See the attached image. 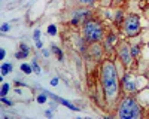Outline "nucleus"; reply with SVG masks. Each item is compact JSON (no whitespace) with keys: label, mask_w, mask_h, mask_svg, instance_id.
Segmentation results:
<instances>
[{"label":"nucleus","mask_w":149,"mask_h":119,"mask_svg":"<svg viewBox=\"0 0 149 119\" xmlns=\"http://www.w3.org/2000/svg\"><path fill=\"white\" fill-rule=\"evenodd\" d=\"M102 83L106 94V100L109 103H113L119 95V79L116 67L112 61H104L102 66Z\"/></svg>","instance_id":"1"},{"label":"nucleus","mask_w":149,"mask_h":119,"mask_svg":"<svg viewBox=\"0 0 149 119\" xmlns=\"http://www.w3.org/2000/svg\"><path fill=\"white\" fill-rule=\"evenodd\" d=\"M142 116V107L133 97H124L119 109H118V118L121 119H136Z\"/></svg>","instance_id":"2"},{"label":"nucleus","mask_w":149,"mask_h":119,"mask_svg":"<svg viewBox=\"0 0 149 119\" xmlns=\"http://www.w3.org/2000/svg\"><path fill=\"white\" fill-rule=\"evenodd\" d=\"M84 39L88 42V43H95L98 40L103 39V34H104V30H103V26L98 21H94V19H88L84 22Z\"/></svg>","instance_id":"3"},{"label":"nucleus","mask_w":149,"mask_h":119,"mask_svg":"<svg viewBox=\"0 0 149 119\" xmlns=\"http://www.w3.org/2000/svg\"><path fill=\"white\" fill-rule=\"evenodd\" d=\"M122 27H124V33H125L128 37H134V36H137V34L140 33V30H142L139 15L130 14L125 19H124Z\"/></svg>","instance_id":"4"},{"label":"nucleus","mask_w":149,"mask_h":119,"mask_svg":"<svg viewBox=\"0 0 149 119\" xmlns=\"http://www.w3.org/2000/svg\"><path fill=\"white\" fill-rule=\"evenodd\" d=\"M118 55L119 59L122 61L124 66H130L131 64V59H133V54H131V48L127 42H121L119 48H118Z\"/></svg>","instance_id":"5"},{"label":"nucleus","mask_w":149,"mask_h":119,"mask_svg":"<svg viewBox=\"0 0 149 119\" xmlns=\"http://www.w3.org/2000/svg\"><path fill=\"white\" fill-rule=\"evenodd\" d=\"M90 17V12L86 9H78L73 12V18H72V24L73 26H79L81 22H85V19Z\"/></svg>","instance_id":"6"},{"label":"nucleus","mask_w":149,"mask_h":119,"mask_svg":"<svg viewBox=\"0 0 149 119\" xmlns=\"http://www.w3.org/2000/svg\"><path fill=\"white\" fill-rule=\"evenodd\" d=\"M122 86H124V89H125L127 92H134L136 89H137V86H136L134 83H133V80H131V76H130V75H125V76H124Z\"/></svg>","instance_id":"7"},{"label":"nucleus","mask_w":149,"mask_h":119,"mask_svg":"<svg viewBox=\"0 0 149 119\" xmlns=\"http://www.w3.org/2000/svg\"><path fill=\"white\" fill-rule=\"evenodd\" d=\"M46 94H49L51 97L55 100V101H60L63 106H66V107H69L70 110H74V112H79V107H76V106H73L72 103H69L67 100H64V98H60V97H57V95H54V94H51V92H46Z\"/></svg>","instance_id":"8"},{"label":"nucleus","mask_w":149,"mask_h":119,"mask_svg":"<svg viewBox=\"0 0 149 119\" xmlns=\"http://www.w3.org/2000/svg\"><path fill=\"white\" fill-rule=\"evenodd\" d=\"M12 64L10 63H3L2 64V67H0V71H2V76H6V75H9L10 71H12Z\"/></svg>","instance_id":"9"},{"label":"nucleus","mask_w":149,"mask_h":119,"mask_svg":"<svg viewBox=\"0 0 149 119\" xmlns=\"http://www.w3.org/2000/svg\"><path fill=\"white\" fill-rule=\"evenodd\" d=\"M51 49H52V52L58 57V59H60V61H63V52H61V49H60V48L57 46V45H52L51 46Z\"/></svg>","instance_id":"10"},{"label":"nucleus","mask_w":149,"mask_h":119,"mask_svg":"<svg viewBox=\"0 0 149 119\" xmlns=\"http://www.w3.org/2000/svg\"><path fill=\"white\" fill-rule=\"evenodd\" d=\"M21 71H24V73H26V75H30L31 71H33V67H31V64L22 63V64H21Z\"/></svg>","instance_id":"11"},{"label":"nucleus","mask_w":149,"mask_h":119,"mask_svg":"<svg viewBox=\"0 0 149 119\" xmlns=\"http://www.w3.org/2000/svg\"><path fill=\"white\" fill-rule=\"evenodd\" d=\"M9 83H5V82H2V89H0V95L2 97H6L8 95V92H9Z\"/></svg>","instance_id":"12"},{"label":"nucleus","mask_w":149,"mask_h":119,"mask_svg":"<svg viewBox=\"0 0 149 119\" xmlns=\"http://www.w3.org/2000/svg\"><path fill=\"white\" fill-rule=\"evenodd\" d=\"M46 95H48L46 92H45V94H39V95L36 97V101L39 103V104H45V103H46V100H48Z\"/></svg>","instance_id":"13"},{"label":"nucleus","mask_w":149,"mask_h":119,"mask_svg":"<svg viewBox=\"0 0 149 119\" xmlns=\"http://www.w3.org/2000/svg\"><path fill=\"white\" fill-rule=\"evenodd\" d=\"M124 15H122V10H116V15H115V24H122L124 22Z\"/></svg>","instance_id":"14"},{"label":"nucleus","mask_w":149,"mask_h":119,"mask_svg":"<svg viewBox=\"0 0 149 119\" xmlns=\"http://www.w3.org/2000/svg\"><path fill=\"white\" fill-rule=\"evenodd\" d=\"M31 67H33V71H34L36 75H40V73H42V70H40L39 64L36 63V59H33V61H31Z\"/></svg>","instance_id":"15"},{"label":"nucleus","mask_w":149,"mask_h":119,"mask_svg":"<svg viewBox=\"0 0 149 119\" xmlns=\"http://www.w3.org/2000/svg\"><path fill=\"white\" fill-rule=\"evenodd\" d=\"M27 57H29V52H24V51H21V49L15 54V58H17V59H24V58H27Z\"/></svg>","instance_id":"16"},{"label":"nucleus","mask_w":149,"mask_h":119,"mask_svg":"<svg viewBox=\"0 0 149 119\" xmlns=\"http://www.w3.org/2000/svg\"><path fill=\"white\" fill-rule=\"evenodd\" d=\"M48 34L49 36H55L57 34V27L54 26V24H49L48 26Z\"/></svg>","instance_id":"17"},{"label":"nucleus","mask_w":149,"mask_h":119,"mask_svg":"<svg viewBox=\"0 0 149 119\" xmlns=\"http://www.w3.org/2000/svg\"><path fill=\"white\" fill-rule=\"evenodd\" d=\"M116 40H118V37H116L115 34H109V36H107V43H109L110 46L113 45V43H116Z\"/></svg>","instance_id":"18"},{"label":"nucleus","mask_w":149,"mask_h":119,"mask_svg":"<svg viewBox=\"0 0 149 119\" xmlns=\"http://www.w3.org/2000/svg\"><path fill=\"white\" fill-rule=\"evenodd\" d=\"M78 2L81 5H84V6H91V5H94L97 2V0H78Z\"/></svg>","instance_id":"19"},{"label":"nucleus","mask_w":149,"mask_h":119,"mask_svg":"<svg viewBox=\"0 0 149 119\" xmlns=\"http://www.w3.org/2000/svg\"><path fill=\"white\" fill-rule=\"evenodd\" d=\"M33 39L34 40H40V30L39 28H36L34 33H33Z\"/></svg>","instance_id":"20"},{"label":"nucleus","mask_w":149,"mask_h":119,"mask_svg":"<svg viewBox=\"0 0 149 119\" xmlns=\"http://www.w3.org/2000/svg\"><path fill=\"white\" fill-rule=\"evenodd\" d=\"M9 30H10V26H9L8 22H3L2 24V33H8Z\"/></svg>","instance_id":"21"},{"label":"nucleus","mask_w":149,"mask_h":119,"mask_svg":"<svg viewBox=\"0 0 149 119\" xmlns=\"http://www.w3.org/2000/svg\"><path fill=\"white\" fill-rule=\"evenodd\" d=\"M19 49L24 51V52H29V54H30V48H29L26 43H21V45H19Z\"/></svg>","instance_id":"22"},{"label":"nucleus","mask_w":149,"mask_h":119,"mask_svg":"<svg viewBox=\"0 0 149 119\" xmlns=\"http://www.w3.org/2000/svg\"><path fill=\"white\" fill-rule=\"evenodd\" d=\"M131 54H133V57H136L139 54V46H131Z\"/></svg>","instance_id":"23"},{"label":"nucleus","mask_w":149,"mask_h":119,"mask_svg":"<svg viewBox=\"0 0 149 119\" xmlns=\"http://www.w3.org/2000/svg\"><path fill=\"white\" fill-rule=\"evenodd\" d=\"M2 101H3V104H6V106H9V107H10L12 104H14V103H12L10 100H8L6 97H2Z\"/></svg>","instance_id":"24"},{"label":"nucleus","mask_w":149,"mask_h":119,"mask_svg":"<svg viewBox=\"0 0 149 119\" xmlns=\"http://www.w3.org/2000/svg\"><path fill=\"white\" fill-rule=\"evenodd\" d=\"M5 57H6V51H5V48H2L0 49V59H5Z\"/></svg>","instance_id":"25"},{"label":"nucleus","mask_w":149,"mask_h":119,"mask_svg":"<svg viewBox=\"0 0 149 119\" xmlns=\"http://www.w3.org/2000/svg\"><path fill=\"white\" fill-rule=\"evenodd\" d=\"M58 82H60L58 77H54V79H51V85H52V86H57V85H58Z\"/></svg>","instance_id":"26"},{"label":"nucleus","mask_w":149,"mask_h":119,"mask_svg":"<svg viewBox=\"0 0 149 119\" xmlns=\"http://www.w3.org/2000/svg\"><path fill=\"white\" fill-rule=\"evenodd\" d=\"M36 48H39V49H42V48H43V43H42L40 40H36Z\"/></svg>","instance_id":"27"},{"label":"nucleus","mask_w":149,"mask_h":119,"mask_svg":"<svg viewBox=\"0 0 149 119\" xmlns=\"http://www.w3.org/2000/svg\"><path fill=\"white\" fill-rule=\"evenodd\" d=\"M45 115H46L48 118H51V116H52V110H46V112H45Z\"/></svg>","instance_id":"28"},{"label":"nucleus","mask_w":149,"mask_h":119,"mask_svg":"<svg viewBox=\"0 0 149 119\" xmlns=\"http://www.w3.org/2000/svg\"><path fill=\"white\" fill-rule=\"evenodd\" d=\"M42 54H43L45 57H48V55H49V51H46V49H42Z\"/></svg>","instance_id":"29"},{"label":"nucleus","mask_w":149,"mask_h":119,"mask_svg":"<svg viewBox=\"0 0 149 119\" xmlns=\"http://www.w3.org/2000/svg\"><path fill=\"white\" fill-rule=\"evenodd\" d=\"M15 85L19 86V85H24V82H19V80H15Z\"/></svg>","instance_id":"30"},{"label":"nucleus","mask_w":149,"mask_h":119,"mask_svg":"<svg viewBox=\"0 0 149 119\" xmlns=\"http://www.w3.org/2000/svg\"><path fill=\"white\" fill-rule=\"evenodd\" d=\"M148 48H149V42H148Z\"/></svg>","instance_id":"31"},{"label":"nucleus","mask_w":149,"mask_h":119,"mask_svg":"<svg viewBox=\"0 0 149 119\" xmlns=\"http://www.w3.org/2000/svg\"><path fill=\"white\" fill-rule=\"evenodd\" d=\"M148 88H149V85H148Z\"/></svg>","instance_id":"32"}]
</instances>
